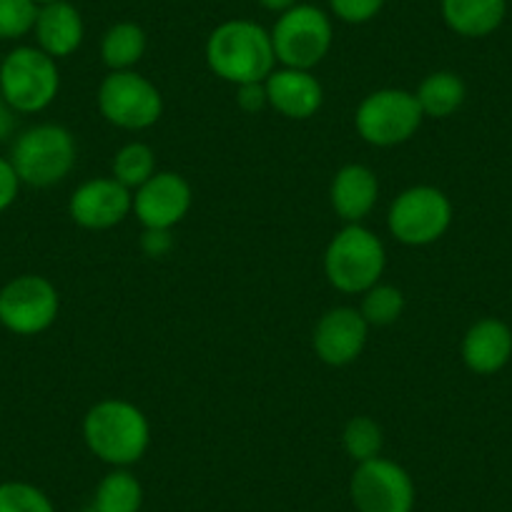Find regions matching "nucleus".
<instances>
[{
	"label": "nucleus",
	"mask_w": 512,
	"mask_h": 512,
	"mask_svg": "<svg viewBox=\"0 0 512 512\" xmlns=\"http://www.w3.org/2000/svg\"><path fill=\"white\" fill-rule=\"evenodd\" d=\"M83 440L88 450L106 465H136L149 450V417L134 402L108 397L96 402L83 417Z\"/></svg>",
	"instance_id": "nucleus-2"
},
{
	"label": "nucleus",
	"mask_w": 512,
	"mask_h": 512,
	"mask_svg": "<svg viewBox=\"0 0 512 512\" xmlns=\"http://www.w3.org/2000/svg\"><path fill=\"white\" fill-rule=\"evenodd\" d=\"M422 121H425V113L415 93L405 88H382V91L369 93L354 113L357 134L379 149L410 141L420 131Z\"/></svg>",
	"instance_id": "nucleus-7"
},
{
	"label": "nucleus",
	"mask_w": 512,
	"mask_h": 512,
	"mask_svg": "<svg viewBox=\"0 0 512 512\" xmlns=\"http://www.w3.org/2000/svg\"><path fill=\"white\" fill-rule=\"evenodd\" d=\"M38 6H48V3H58V0H36Z\"/></svg>",
	"instance_id": "nucleus-34"
},
{
	"label": "nucleus",
	"mask_w": 512,
	"mask_h": 512,
	"mask_svg": "<svg viewBox=\"0 0 512 512\" xmlns=\"http://www.w3.org/2000/svg\"><path fill=\"white\" fill-rule=\"evenodd\" d=\"M113 179L118 184H123L126 189L136 191L156 174V154L149 144H141V141H134V144H126L113 159Z\"/></svg>",
	"instance_id": "nucleus-23"
},
{
	"label": "nucleus",
	"mask_w": 512,
	"mask_h": 512,
	"mask_svg": "<svg viewBox=\"0 0 512 512\" xmlns=\"http://www.w3.org/2000/svg\"><path fill=\"white\" fill-rule=\"evenodd\" d=\"M384 0H329V8H332L334 16L344 23H367L382 11Z\"/></svg>",
	"instance_id": "nucleus-28"
},
{
	"label": "nucleus",
	"mask_w": 512,
	"mask_h": 512,
	"mask_svg": "<svg viewBox=\"0 0 512 512\" xmlns=\"http://www.w3.org/2000/svg\"><path fill=\"white\" fill-rule=\"evenodd\" d=\"M236 103L246 113L264 111L269 106L267 86L264 83H244V86H236Z\"/></svg>",
	"instance_id": "nucleus-30"
},
{
	"label": "nucleus",
	"mask_w": 512,
	"mask_h": 512,
	"mask_svg": "<svg viewBox=\"0 0 512 512\" xmlns=\"http://www.w3.org/2000/svg\"><path fill=\"white\" fill-rule=\"evenodd\" d=\"M76 139L66 126L38 123L26 128L11 146V164L21 184L48 189L66 179L76 166Z\"/></svg>",
	"instance_id": "nucleus-3"
},
{
	"label": "nucleus",
	"mask_w": 512,
	"mask_h": 512,
	"mask_svg": "<svg viewBox=\"0 0 512 512\" xmlns=\"http://www.w3.org/2000/svg\"><path fill=\"white\" fill-rule=\"evenodd\" d=\"M379 196V181L374 171L364 164H347L334 174L329 199L337 216L347 224H359L372 214Z\"/></svg>",
	"instance_id": "nucleus-18"
},
{
	"label": "nucleus",
	"mask_w": 512,
	"mask_h": 512,
	"mask_svg": "<svg viewBox=\"0 0 512 512\" xmlns=\"http://www.w3.org/2000/svg\"><path fill=\"white\" fill-rule=\"evenodd\" d=\"M191 186L176 171H156L134 191V214L144 229H174L191 209Z\"/></svg>",
	"instance_id": "nucleus-12"
},
{
	"label": "nucleus",
	"mask_w": 512,
	"mask_h": 512,
	"mask_svg": "<svg viewBox=\"0 0 512 512\" xmlns=\"http://www.w3.org/2000/svg\"><path fill=\"white\" fill-rule=\"evenodd\" d=\"M369 324L362 312L352 307H334L317 322L312 347L317 357L329 367H347L367 347Z\"/></svg>",
	"instance_id": "nucleus-14"
},
{
	"label": "nucleus",
	"mask_w": 512,
	"mask_h": 512,
	"mask_svg": "<svg viewBox=\"0 0 512 512\" xmlns=\"http://www.w3.org/2000/svg\"><path fill=\"white\" fill-rule=\"evenodd\" d=\"M0 512H56L51 497L31 482H0Z\"/></svg>",
	"instance_id": "nucleus-26"
},
{
	"label": "nucleus",
	"mask_w": 512,
	"mask_h": 512,
	"mask_svg": "<svg viewBox=\"0 0 512 512\" xmlns=\"http://www.w3.org/2000/svg\"><path fill=\"white\" fill-rule=\"evenodd\" d=\"M349 497L357 512H412L417 490L405 467L379 455L359 462L349 480Z\"/></svg>",
	"instance_id": "nucleus-11"
},
{
	"label": "nucleus",
	"mask_w": 512,
	"mask_h": 512,
	"mask_svg": "<svg viewBox=\"0 0 512 512\" xmlns=\"http://www.w3.org/2000/svg\"><path fill=\"white\" fill-rule=\"evenodd\" d=\"M507 0H442L447 28L462 38H485L502 26Z\"/></svg>",
	"instance_id": "nucleus-19"
},
{
	"label": "nucleus",
	"mask_w": 512,
	"mask_h": 512,
	"mask_svg": "<svg viewBox=\"0 0 512 512\" xmlns=\"http://www.w3.org/2000/svg\"><path fill=\"white\" fill-rule=\"evenodd\" d=\"M141 246L149 256H166L174 246V239H171V231L169 229H146L144 231V239H141Z\"/></svg>",
	"instance_id": "nucleus-31"
},
{
	"label": "nucleus",
	"mask_w": 512,
	"mask_h": 512,
	"mask_svg": "<svg viewBox=\"0 0 512 512\" xmlns=\"http://www.w3.org/2000/svg\"><path fill=\"white\" fill-rule=\"evenodd\" d=\"M415 98L425 118H450L465 103L467 86L457 73L435 71L420 83Z\"/></svg>",
	"instance_id": "nucleus-20"
},
{
	"label": "nucleus",
	"mask_w": 512,
	"mask_h": 512,
	"mask_svg": "<svg viewBox=\"0 0 512 512\" xmlns=\"http://www.w3.org/2000/svg\"><path fill=\"white\" fill-rule=\"evenodd\" d=\"M387 254L374 231L362 224H347L332 236L324 251L327 282L342 294H364L379 284Z\"/></svg>",
	"instance_id": "nucleus-4"
},
{
	"label": "nucleus",
	"mask_w": 512,
	"mask_h": 512,
	"mask_svg": "<svg viewBox=\"0 0 512 512\" xmlns=\"http://www.w3.org/2000/svg\"><path fill=\"white\" fill-rule=\"evenodd\" d=\"M134 211V191L113 176L91 179L78 186L68 201V214L78 226L91 231L113 229Z\"/></svg>",
	"instance_id": "nucleus-13"
},
{
	"label": "nucleus",
	"mask_w": 512,
	"mask_h": 512,
	"mask_svg": "<svg viewBox=\"0 0 512 512\" xmlns=\"http://www.w3.org/2000/svg\"><path fill=\"white\" fill-rule=\"evenodd\" d=\"M452 224V204L437 186H412L390 206L387 226L400 244L427 246L447 234Z\"/></svg>",
	"instance_id": "nucleus-8"
},
{
	"label": "nucleus",
	"mask_w": 512,
	"mask_h": 512,
	"mask_svg": "<svg viewBox=\"0 0 512 512\" xmlns=\"http://www.w3.org/2000/svg\"><path fill=\"white\" fill-rule=\"evenodd\" d=\"M33 33H36V46L58 61L73 56L81 48L86 26L76 6H71L68 0H58L38 8Z\"/></svg>",
	"instance_id": "nucleus-17"
},
{
	"label": "nucleus",
	"mask_w": 512,
	"mask_h": 512,
	"mask_svg": "<svg viewBox=\"0 0 512 512\" xmlns=\"http://www.w3.org/2000/svg\"><path fill=\"white\" fill-rule=\"evenodd\" d=\"M16 116L18 113L8 106V101L0 96V144H6L16 134Z\"/></svg>",
	"instance_id": "nucleus-32"
},
{
	"label": "nucleus",
	"mask_w": 512,
	"mask_h": 512,
	"mask_svg": "<svg viewBox=\"0 0 512 512\" xmlns=\"http://www.w3.org/2000/svg\"><path fill=\"white\" fill-rule=\"evenodd\" d=\"M98 108L108 123L126 131L151 128L164 113L161 91L136 71H111L98 88Z\"/></svg>",
	"instance_id": "nucleus-9"
},
{
	"label": "nucleus",
	"mask_w": 512,
	"mask_h": 512,
	"mask_svg": "<svg viewBox=\"0 0 512 512\" xmlns=\"http://www.w3.org/2000/svg\"><path fill=\"white\" fill-rule=\"evenodd\" d=\"M83 512H101V510H96L93 505H88V507H83Z\"/></svg>",
	"instance_id": "nucleus-35"
},
{
	"label": "nucleus",
	"mask_w": 512,
	"mask_h": 512,
	"mask_svg": "<svg viewBox=\"0 0 512 512\" xmlns=\"http://www.w3.org/2000/svg\"><path fill=\"white\" fill-rule=\"evenodd\" d=\"M274 56L284 68L312 71L327 58L334 41V28L327 13L309 3L289 8L277 18L272 31Z\"/></svg>",
	"instance_id": "nucleus-6"
},
{
	"label": "nucleus",
	"mask_w": 512,
	"mask_h": 512,
	"mask_svg": "<svg viewBox=\"0 0 512 512\" xmlns=\"http://www.w3.org/2000/svg\"><path fill=\"white\" fill-rule=\"evenodd\" d=\"M38 8L36 0H0V41H21L33 33Z\"/></svg>",
	"instance_id": "nucleus-27"
},
{
	"label": "nucleus",
	"mask_w": 512,
	"mask_h": 512,
	"mask_svg": "<svg viewBox=\"0 0 512 512\" xmlns=\"http://www.w3.org/2000/svg\"><path fill=\"white\" fill-rule=\"evenodd\" d=\"M91 505L101 512H141L144 487H141L139 477L131 475L126 467H113L98 482Z\"/></svg>",
	"instance_id": "nucleus-22"
},
{
	"label": "nucleus",
	"mask_w": 512,
	"mask_h": 512,
	"mask_svg": "<svg viewBox=\"0 0 512 512\" xmlns=\"http://www.w3.org/2000/svg\"><path fill=\"white\" fill-rule=\"evenodd\" d=\"M264 86H267L269 106L292 121H307L317 116L324 103L322 83L317 81V76H312V71L284 66L274 68Z\"/></svg>",
	"instance_id": "nucleus-15"
},
{
	"label": "nucleus",
	"mask_w": 512,
	"mask_h": 512,
	"mask_svg": "<svg viewBox=\"0 0 512 512\" xmlns=\"http://www.w3.org/2000/svg\"><path fill=\"white\" fill-rule=\"evenodd\" d=\"M61 91L56 58L38 46H18L0 61V96L16 113H41Z\"/></svg>",
	"instance_id": "nucleus-5"
},
{
	"label": "nucleus",
	"mask_w": 512,
	"mask_h": 512,
	"mask_svg": "<svg viewBox=\"0 0 512 512\" xmlns=\"http://www.w3.org/2000/svg\"><path fill=\"white\" fill-rule=\"evenodd\" d=\"M342 442L347 455L352 457L354 462H367L374 460V457L382 455V445H384V435L382 427L372 420V417H352L347 422L342 432Z\"/></svg>",
	"instance_id": "nucleus-25"
},
{
	"label": "nucleus",
	"mask_w": 512,
	"mask_h": 512,
	"mask_svg": "<svg viewBox=\"0 0 512 512\" xmlns=\"http://www.w3.org/2000/svg\"><path fill=\"white\" fill-rule=\"evenodd\" d=\"M61 297L41 274H21L0 289V324L18 337H36L53 327Z\"/></svg>",
	"instance_id": "nucleus-10"
},
{
	"label": "nucleus",
	"mask_w": 512,
	"mask_h": 512,
	"mask_svg": "<svg viewBox=\"0 0 512 512\" xmlns=\"http://www.w3.org/2000/svg\"><path fill=\"white\" fill-rule=\"evenodd\" d=\"M359 312L369 327H390L405 312V294L392 284H374L364 292Z\"/></svg>",
	"instance_id": "nucleus-24"
},
{
	"label": "nucleus",
	"mask_w": 512,
	"mask_h": 512,
	"mask_svg": "<svg viewBox=\"0 0 512 512\" xmlns=\"http://www.w3.org/2000/svg\"><path fill=\"white\" fill-rule=\"evenodd\" d=\"M259 3H262V8H267V11L272 13H279V16L287 13L289 8L299 6V0H259Z\"/></svg>",
	"instance_id": "nucleus-33"
},
{
	"label": "nucleus",
	"mask_w": 512,
	"mask_h": 512,
	"mask_svg": "<svg viewBox=\"0 0 512 512\" xmlns=\"http://www.w3.org/2000/svg\"><path fill=\"white\" fill-rule=\"evenodd\" d=\"M512 359V329L502 319L485 317L467 329L462 339V362L482 377L497 374Z\"/></svg>",
	"instance_id": "nucleus-16"
},
{
	"label": "nucleus",
	"mask_w": 512,
	"mask_h": 512,
	"mask_svg": "<svg viewBox=\"0 0 512 512\" xmlns=\"http://www.w3.org/2000/svg\"><path fill=\"white\" fill-rule=\"evenodd\" d=\"M146 53V31L139 23L123 21L108 28L101 41V58L111 71H134Z\"/></svg>",
	"instance_id": "nucleus-21"
},
{
	"label": "nucleus",
	"mask_w": 512,
	"mask_h": 512,
	"mask_svg": "<svg viewBox=\"0 0 512 512\" xmlns=\"http://www.w3.org/2000/svg\"><path fill=\"white\" fill-rule=\"evenodd\" d=\"M21 179H18L16 169H13L11 159L0 156V214L11 209L16 204L18 194H21Z\"/></svg>",
	"instance_id": "nucleus-29"
},
{
	"label": "nucleus",
	"mask_w": 512,
	"mask_h": 512,
	"mask_svg": "<svg viewBox=\"0 0 512 512\" xmlns=\"http://www.w3.org/2000/svg\"><path fill=\"white\" fill-rule=\"evenodd\" d=\"M206 63L231 86L264 83L277 66L272 33L246 18L221 23L206 41Z\"/></svg>",
	"instance_id": "nucleus-1"
}]
</instances>
